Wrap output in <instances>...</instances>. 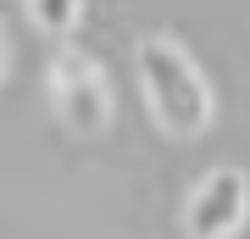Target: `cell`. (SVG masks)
<instances>
[{
    "instance_id": "5b68a950",
    "label": "cell",
    "mask_w": 250,
    "mask_h": 239,
    "mask_svg": "<svg viewBox=\"0 0 250 239\" xmlns=\"http://www.w3.org/2000/svg\"><path fill=\"white\" fill-rule=\"evenodd\" d=\"M0 67H6V44H0Z\"/></svg>"
},
{
    "instance_id": "7a4b0ae2",
    "label": "cell",
    "mask_w": 250,
    "mask_h": 239,
    "mask_svg": "<svg viewBox=\"0 0 250 239\" xmlns=\"http://www.w3.org/2000/svg\"><path fill=\"white\" fill-rule=\"evenodd\" d=\"M245 228V178L233 167H217L189 195V234L195 239H228Z\"/></svg>"
},
{
    "instance_id": "6da1fadb",
    "label": "cell",
    "mask_w": 250,
    "mask_h": 239,
    "mask_svg": "<svg viewBox=\"0 0 250 239\" xmlns=\"http://www.w3.org/2000/svg\"><path fill=\"white\" fill-rule=\"evenodd\" d=\"M139 84H145V100H150V111L167 123L172 133H206L211 123V89H206L200 67L184 56V44L172 39H145L139 44Z\"/></svg>"
},
{
    "instance_id": "277c9868",
    "label": "cell",
    "mask_w": 250,
    "mask_h": 239,
    "mask_svg": "<svg viewBox=\"0 0 250 239\" xmlns=\"http://www.w3.org/2000/svg\"><path fill=\"white\" fill-rule=\"evenodd\" d=\"M28 17H34V22H45V28H56V34H62V28H72V22L83 17V6H72V0H67V6H56V0H39V6H28Z\"/></svg>"
},
{
    "instance_id": "3957f363",
    "label": "cell",
    "mask_w": 250,
    "mask_h": 239,
    "mask_svg": "<svg viewBox=\"0 0 250 239\" xmlns=\"http://www.w3.org/2000/svg\"><path fill=\"white\" fill-rule=\"evenodd\" d=\"M56 111H62V123H72L78 133L106 128L111 123L106 78H100L89 62H62V67H56Z\"/></svg>"
}]
</instances>
